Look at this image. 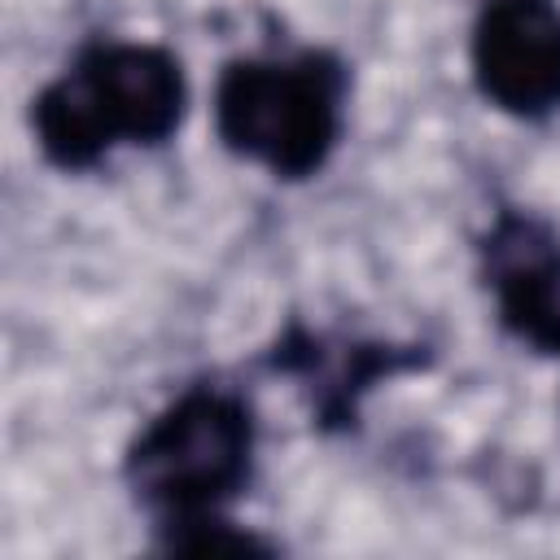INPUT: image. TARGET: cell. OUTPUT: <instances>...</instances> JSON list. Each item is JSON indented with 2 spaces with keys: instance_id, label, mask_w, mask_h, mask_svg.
Returning <instances> with one entry per match:
<instances>
[{
  "instance_id": "5",
  "label": "cell",
  "mask_w": 560,
  "mask_h": 560,
  "mask_svg": "<svg viewBox=\"0 0 560 560\" xmlns=\"http://www.w3.org/2000/svg\"><path fill=\"white\" fill-rule=\"evenodd\" d=\"M468 74L477 96L516 118L560 114V0H481L468 26Z\"/></svg>"
},
{
  "instance_id": "2",
  "label": "cell",
  "mask_w": 560,
  "mask_h": 560,
  "mask_svg": "<svg viewBox=\"0 0 560 560\" xmlns=\"http://www.w3.org/2000/svg\"><path fill=\"white\" fill-rule=\"evenodd\" d=\"M258 472L254 402L219 381L184 385L122 451V486L153 534L232 512Z\"/></svg>"
},
{
  "instance_id": "3",
  "label": "cell",
  "mask_w": 560,
  "mask_h": 560,
  "mask_svg": "<svg viewBox=\"0 0 560 560\" xmlns=\"http://www.w3.org/2000/svg\"><path fill=\"white\" fill-rule=\"evenodd\" d=\"M219 144L280 184L315 179L346 140L350 66L332 48L245 52L214 74Z\"/></svg>"
},
{
  "instance_id": "6",
  "label": "cell",
  "mask_w": 560,
  "mask_h": 560,
  "mask_svg": "<svg viewBox=\"0 0 560 560\" xmlns=\"http://www.w3.org/2000/svg\"><path fill=\"white\" fill-rule=\"evenodd\" d=\"M477 271L499 328L547 359H560V228L534 210L499 206L477 236Z\"/></svg>"
},
{
  "instance_id": "1",
  "label": "cell",
  "mask_w": 560,
  "mask_h": 560,
  "mask_svg": "<svg viewBox=\"0 0 560 560\" xmlns=\"http://www.w3.org/2000/svg\"><path fill=\"white\" fill-rule=\"evenodd\" d=\"M188 70L153 39H88L26 109L39 158L83 175L118 149H162L188 118Z\"/></svg>"
},
{
  "instance_id": "4",
  "label": "cell",
  "mask_w": 560,
  "mask_h": 560,
  "mask_svg": "<svg viewBox=\"0 0 560 560\" xmlns=\"http://www.w3.org/2000/svg\"><path fill=\"white\" fill-rule=\"evenodd\" d=\"M433 350L424 341H385V337H350L311 328L289 319L280 337L267 346V368L302 394L311 424L319 433L359 429L363 402L376 385L429 368Z\"/></svg>"
}]
</instances>
